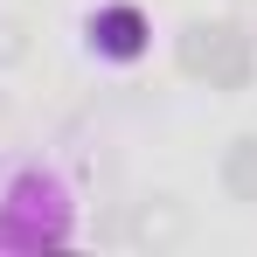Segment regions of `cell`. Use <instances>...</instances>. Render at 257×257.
Listing matches in <instances>:
<instances>
[{
    "instance_id": "3957f363",
    "label": "cell",
    "mask_w": 257,
    "mask_h": 257,
    "mask_svg": "<svg viewBox=\"0 0 257 257\" xmlns=\"http://www.w3.org/2000/svg\"><path fill=\"white\" fill-rule=\"evenodd\" d=\"M90 49L104 56V63H139L146 56V14L132 7V0H111V7H97L90 14Z\"/></svg>"
},
{
    "instance_id": "7a4b0ae2",
    "label": "cell",
    "mask_w": 257,
    "mask_h": 257,
    "mask_svg": "<svg viewBox=\"0 0 257 257\" xmlns=\"http://www.w3.org/2000/svg\"><path fill=\"white\" fill-rule=\"evenodd\" d=\"M181 70L209 77L215 90H243L250 84V35L236 21H195L181 35Z\"/></svg>"
},
{
    "instance_id": "8992f818",
    "label": "cell",
    "mask_w": 257,
    "mask_h": 257,
    "mask_svg": "<svg viewBox=\"0 0 257 257\" xmlns=\"http://www.w3.org/2000/svg\"><path fill=\"white\" fill-rule=\"evenodd\" d=\"M28 56V42H21V28L14 21H0V63H21Z\"/></svg>"
},
{
    "instance_id": "5b68a950",
    "label": "cell",
    "mask_w": 257,
    "mask_h": 257,
    "mask_svg": "<svg viewBox=\"0 0 257 257\" xmlns=\"http://www.w3.org/2000/svg\"><path fill=\"white\" fill-rule=\"evenodd\" d=\"M222 188H229L236 202H257V139H236V146L222 153Z\"/></svg>"
},
{
    "instance_id": "6da1fadb",
    "label": "cell",
    "mask_w": 257,
    "mask_h": 257,
    "mask_svg": "<svg viewBox=\"0 0 257 257\" xmlns=\"http://www.w3.org/2000/svg\"><path fill=\"white\" fill-rule=\"evenodd\" d=\"M77 215H70V188L42 167H21L14 188L0 195V250H42V243H70Z\"/></svg>"
},
{
    "instance_id": "277c9868",
    "label": "cell",
    "mask_w": 257,
    "mask_h": 257,
    "mask_svg": "<svg viewBox=\"0 0 257 257\" xmlns=\"http://www.w3.org/2000/svg\"><path fill=\"white\" fill-rule=\"evenodd\" d=\"M132 229H139V243L167 250V243H181V236H188V209H181L174 195H160V202H146V209H139V222H132Z\"/></svg>"
}]
</instances>
